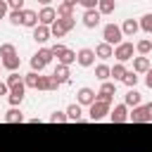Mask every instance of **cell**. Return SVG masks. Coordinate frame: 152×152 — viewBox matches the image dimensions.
<instances>
[{
    "label": "cell",
    "instance_id": "5bb4252c",
    "mask_svg": "<svg viewBox=\"0 0 152 152\" xmlns=\"http://www.w3.org/2000/svg\"><path fill=\"white\" fill-rule=\"evenodd\" d=\"M140 97H142V95H140L135 88H128V93L124 95V104H126V107H140Z\"/></svg>",
    "mask_w": 152,
    "mask_h": 152
},
{
    "label": "cell",
    "instance_id": "83f0119b",
    "mask_svg": "<svg viewBox=\"0 0 152 152\" xmlns=\"http://www.w3.org/2000/svg\"><path fill=\"white\" fill-rule=\"evenodd\" d=\"M95 76H97L100 81H107V78H109V66H107V64H97V66H95Z\"/></svg>",
    "mask_w": 152,
    "mask_h": 152
},
{
    "label": "cell",
    "instance_id": "603a6c76",
    "mask_svg": "<svg viewBox=\"0 0 152 152\" xmlns=\"http://www.w3.org/2000/svg\"><path fill=\"white\" fill-rule=\"evenodd\" d=\"M5 121H7V124H21V121H24V114H21L17 107H12V109L5 114Z\"/></svg>",
    "mask_w": 152,
    "mask_h": 152
},
{
    "label": "cell",
    "instance_id": "9c48e42d",
    "mask_svg": "<svg viewBox=\"0 0 152 152\" xmlns=\"http://www.w3.org/2000/svg\"><path fill=\"white\" fill-rule=\"evenodd\" d=\"M24 90H26V86H24V81L10 88V102H12L14 107H17V104H21V100H24Z\"/></svg>",
    "mask_w": 152,
    "mask_h": 152
},
{
    "label": "cell",
    "instance_id": "9a60e30c",
    "mask_svg": "<svg viewBox=\"0 0 152 152\" xmlns=\"http://www.w3.org/2000/svg\"><path fill=\"white\" fill-rule=\"evenodd\" d=\"M48 38H50V26H43V24L33 26V40L36 43H45Z\"/></svg>",
    "mask_w": 152,
    "mask_h": 152
},
{
    "label": "cell",
    "instance_id": "44dd1931",
    "mask_svg": "<svg viewBox=\"0 0 152 152\" xmlns=\"http://www.w3.org/2000/svg\"><path fill=\"white\" fill-rule=\"evenodd\" d=\"M138 28H140V24H138L135 19H126L124 26H121V33H126V36H135Z\"/></svg>",
    "mask_w": 152,
    "mask_h": 152
},
{
    "label": "cell",
    "instance_id": "3957f363",
    "mask_svg": "<svg viewBox=\"0 0 152 152\" xmlns=\"http://www.w3.org/2000/svg\"><path fill=\"white\" fill-rule=\"evenodd\" d=\"M128 121H133V124H152V104L133 107V114H128Z\"/></svg>",
    "mask_w": 152,
    "mask_h": 152
},
{
    "label": "cell",
    "instance_id": "ab89813d",
    "mask_svg": "<svg viewBox=\"0 0 152 152\" xmlns=\"http://www.w3.org/2000/svg\"><path fill=\"white\" fill-rule=\"evenodd\" d=\"M5 17H7V2L0 0V19H5Z\"/></svg>",
    "mask_w": 152,
    "mask_h": 152
},
{
    "label": "cell",
    "instance_id": "ffe728a7",
    "mask_svg": "<svg viewBox=\"0 0 152 152\" xmlns=\"http://www.w3.org/2000/svg\"><path fill=\"white\" fill-rule=\"evenodd\" d=\"M147 69H150V59L147 57H135L133 59V71L135 74H147Z\"/></svg>",
    "mask_w": 152,
    "mask_h": 152
},
{
    "label": "cell",
    "instance_id": "484cf974",
    "mask_svg": "<svg viewBox=\"0 0 152 152\" xmlns=\"http://www.w3.org/2000/svg\"><path fill=\"white\" fill-rule=\"evenodd\" d=\"M66 31H64V26L59 24V19H55L52 24H50V36H55V38H62Z\"/></svg>",
    "mask_w": 152,
    "mask_h": 152
},
{
    "label": "cell",
    "instance_id": "7bdbcfd3",
    "mask_svg": "<svg viewBox=\"0 0 152 152\" xmlns=\"http://www.w3.org/2000/svg\"><path fill=\"white\" fill-rule=\"evenodd\" d=\"M76 2H78V0H64V5H69V7H74Z\"/></svg>",
    "mask_w": 152,
    "mask_h": 152
},
{
    "label": "cell",
    "instance_id": "8d00e7d4",
    "mask_svg": "<svg viewBox=\"0 0 152 152\" xmlns=\"http://www.w3.org/2000/svg\"><path fill=\"white\" fill-rule=\"evenodd\" d=\"M21 12H24V10H12V12H10V21H12V24H21Z\"/></svg>",
    "mask_w": 152,
    "mask_h": 152
},
{
    "label": "cell",
    "instance_id": "ba28073f",
    "mask_svg": "<svg viewBox=\"0 0 152 152\" xmlns=\"http://www.w3.org/2000/svg\"><path fill=\"white\" fill-rule=\"evenodd\" d=\"M57 81L52 78V76H43V74H38V83H36V90H57Z\"/></svg>",
    "mask_w": 152,
    "mask_h": 152
},
{
    "label": "cell",
    "instance_id": "d6986e66",
    "mask_svg": "<svg viewBox=\"0 0 152 152\" xmlns=\"http://www.w3.org/2000/svg\"><path fill=\"white\" fill-rule=\"evenodd\" d=\"M95 55H97L100 59H109V57L114 55V48H112L109 43H100V45L95 48Z\"/></svg>",
    "mask_w": 152,
    "mask_h": 152
},
{
    "label": "cell",
    "instance_id": "f35d334b",
    "mask_svg": "<svg viewBox=\"0 0 152 152\" xmlns=\"http://www.w3.org/2000/svg\"><path fill=\"white\" fill-rule=\"evenodd\" d=\"M10 7L12 10H24V0H10Z\"/></svg>",
    "mask_w": 152,
    "mask_h": 152
},
{
    "label": "cell",
    "instance_id": "8992f818",
    "mask_svg": "<svg viewBox=\"0 0 152 152\" xmlns=\"http://www.w3.org/2000/svg\"><path fill=\"white\" fill-rule=\"evenodd\" d=\"M88 114H90V121H100V119H104V116L109 114V104L95 100V102L90 104V112H88Z\"/></svg>",
    "mask_w": 152,
    "mask_h": 152
},
{
    "label": "cell",
    "instance_id": "7c38bea8",
    "mask_svg": "<svg viewBox=\"0 0 152 152\" xmlns=\"http://www.w3.org/2000/svg\"><path fill=\"white\" fill-rule=\"evenodd\" d=\"M109 119H112V124H124V121H128V109H126V104H116L114 112L109 114Z\"/></svg>",
    "mask_w": 152,
    "mask_h": 152
},
{
    "label": "cell",
    "instance_id": "836d02e7",
    "mask_svg": "<svg viewBox=\"0 0 152 152\" xmlns=\"http://www.w3.org/2000/svg\"><path fill=\"white\" fill-rule=\"evenodd\" d=\"M59 24L64 26V31H71L74 24H76V19H74V17H59Z\"/></svg>",
    "mask_w": 152,
    "mask_h": 152
},
{
    "label": "cell",
    "instance_id": "2e32d148",
    "mask_svg": "<svg viewBox=\"0 0 152 152\" xmlns=\"http://www.w3.org/2000/svg\"><path fill=\"white\" fill-rule=\"evenodd\" d=\"M69 66H64V64H57V69L52 71V78L57 81V83H69Z\"/></svg>",
    "mask_w": 152,
    "mask_h": 152
},
{
    "label": "cell",
    "instance_id": "4dcf8cb0",
    "mask_svg": "<svg viewBox=\"0 0 152 152\" xmlns=\"http://www.w3.org/2000/svg\"><path fill=\"white\" fill-rule=\"evenodd\" d=\"M10 55H17V48L12 43H2L0 45V57H10Z\"/></svg>",
    "mask_w": 152,
    "mask_h": 152
},
{
    "label": "cell",
    "instance_id": "e0dca14e",
    "mask_svg": "<svg viewBox=\"0 0 152 152\" xmlns=\"http://www.w3.org/2000/svg\"><path fill=\"white\" fill-rule=\"evenodd\" d=\"M95 95H97L95 90H90V88H81V90H78V104H88V107H90V104L95 102Z\"/></svg>",
    "mask_w": 152,
    "mask_h": 152
},
{
    "label": "cell",
    "instance_id": "4316f807",
    "mask_svg": "<svg viewBox=\"0 0 152 152\" xmlns=\"http://www.w3.org/2000/svg\"><path fill=\"white\" fill-rule=\"evenodd\" d=\"M97 95H104V97H112V95H116V86H114V83H107V81H104Z\"/></svg>",
    "mask_w": 152,
    "mask_h": 152
},
{
    "label": "cell",
    "instance_id": "8fae6325",
    "mask_svg": "<svg viewBox=\"0 0 152 152\" xmlns=\"http://www.w3.org/2000/svg\"><path fill=\"white\" fill-rule=\"evenodd\" d=\"M100 12L97 10H86V14H83V26L86 28H95L97 24H100Z\"/></svg>",
    "mask_w": 152,
    "mask_h": 152
},
{
    "label": "cell",
    "instance_id": "bcb514c9",
    "mask_svg": "<svg viewBox=\"0 0 152 152\" xmlns=\"http://www.w3.org/2000/svg\"><path fill=\"white\" fill-rule=\"evenodd\" d=\"M0 66H2V64H0Z\"/></svg>",
    "mask_w": 152,
    "mask_h": 152
},
{
    "label": "cell",
    "instance_id": "7402d4cb",
    "mask_svg": "<svg viewBox=\"0 0 152 152\" xmlns=\"http://www.w3.org/2000/svg\"><path fill=\"white\" fill-rule=\"evenodd\" d=\"M116 10V2L114 0H97V12L100 14H112Z\"/></svg>",
    "mask_w": 152,
    "mask_h": 152
},
{
    "label": "cell",
    "instance_id": "d4e9b609",
    "mask_svg": "<svg viewBox=\"0 0 152 152\" xmlns=\"http://www.w3.org/2000/svg\"><path fill=\"white\" fill-rule=\"evenodd\" d=\"M64 114H66V119H69V121H81V104H71Z\"/></svg>",
    "mask_w": 152,
    "mask_h": 152
},
{
    "label": "cell",
    "instance_id": "5b68a950",
    "mask_svg": "<svg viewBox=\"0 0 152 152\" xmlns=\"http://www.w3.org/2000/svg\"><path fill=\"white\" fill-rule=\"evenodd\" d=\"M114 57L124 64V62H128V59H133V43H119L116 48H114Z\"/></svg>",
    "mask_w": 152,
    "mask_h": 152
},
{
    "label": "cell",
    "instance_id": "d590c367",
    "mask_svg": "<svg viewBox=\"0 0 152 152\" xmlns=\"http://www.w3.org/2000/svg\"><path fill=\"white\" fill-rule=\"evenodd\" d=\"M50 121H52V124H64V121H69V119H66L64 112H55V114L50 116Z\"/></svg>",
    "mask_w": 152,
    "mask_h": 152
},
{
    "label": "cell",
    "instance_id": "74e56055",
    "mask_svg": "<svg viewBox=\"0 0 152 152\" xmlns=\"http://www.w3.org/2000/svg\"><path fill=\"white\" fill-rule=\"evenodd\" d=\"M78 5H83L86 10H95L97 7V0H78Z\"/></svg>",
    "mask_w": 152,
    "mask_h": 152
},
{
    "label": "cell",
    "instance_id": "4fadbf2b",
    "mask_svg": "<svg viewBox=\"0 0 152 152\" xmlns=\"http://www.w3.org/2000/svg\"><path fill=\"white\" fill-rule=\"evenodd\" d=\"M0 64L12 74V71H17V69L21 66V57H19V55H10V57H2V62H0Z\"/></svg>",
    "mask_w": 152,
    "mask_h": 152
},
{
    "label": "cell",
    "instance_id": "ac0fdd59",
    "mask_svg": "<svg viewBox=\"0 0 152 152\" xmlns=\"http://www.w3.org/2000/svg\"><path fill=\"white\" fill-rule=\"evenodd\" d=\"M21 24H24V26H31V28L38 26V14H36L33 10H24V12H21Z\"/></svg>",
    "mask_w": 152,
    "mask_h": 152
},
{
    "label": "cell",
    "instance_id": "d6a6232c",
    "mask_svg": "<svg viewBox=\"0 0 152 152\" xmlns=\"http://www.w3.org/2000/svg\"><path fill=\"white\" fill-rule=\"evenodd\" d=\"M140 28L147 31V33H152V14H145V17L140 19Z\"/></svg>",
    "mask_w": 152,
    "mask_h": 152
},
{
    "label": "cell",
    "instance_id": "f546056e",
    "mask_svg": "<svg viewBox=\"0 0 152 152\" xmlns=\"http://www.w3.org/2000/svg\"><path fill=\"white\" fill-rule=\"evenodd\" d=\"M135 50H138L140 55H147V52L152 50V40H147V38H145V40H138V45H135Z\"/></svg>",
    "mask_w": 152,
    "mask_h": 152
},
{
    "label": "cell",
    "instance_id": "b9f144b4",
    "mask_svg": "<svg viewBox=\"0 0 152 152\" xmlns=\"http://www.w3.org/2000/svg\"><path fill=\"white\" fill-rule=\"evenodd\" d=\"M7 90H10V88H7V83H2V81H0V95H7Z\"/></svg>",
    "mask_w": 152,
    "mask_h": 152
},
{
    "label": "cell",
    "instance_id": "f1b7e54d",
    "mask_svg": "<svg viewBox=\"0 0 152 152\" xmlns=\"http://www.w3.org/2000/svg\"><path fill=\"white\" fill-rule=\"evenodd\" d=\"M55 12H57V17H74V7L64 5V2H62V5H57V10H55Z\"/></svg>",
    "mask_w": 152,
    "mask_h": 152
},
{
    "label": "cell",
    "instance_id": "6da1fadb",
    "mask_svg": "<svg viewBox=\"0 0 152 152\" xmlns=\"http://www.w3.org/2000/svg\"><path fill=\"white\" fill-rule=\"evenodd\" d=\"M50 52H52V57H57V64H64V66H69V64H74L76 62V52L74 50H69V48H64V45H52L50 48Z\"/></svg>",
    "mask_w": 152,
    "mask_h": 152
},
{
    "label": "cell",
    "instance_id": "52a82bcc",
    "mask_svg": "<svg viewBox=\"0 0 152 152\" xmlns=\"http://www.w3.org/2000/svg\"><path fill=\"white\" fill-rule=\"evenodd\" d=\"M76 62H78L81 66H93V62H95V50H90V48H83V50H78V55H76Z\"/></svg>",
    "mask_w": 152,
    "mask_h": 152
},
{
    "label": "cell",
    "instance_id": "60d3db41",
    "mask_svg": "<svg viewBox=\"0 0 152 152\" xmlns=\"http://www.w3.org/2000/svg\"><path fill=\"white\" fill-rule=\"evenodd\" d=\"M145 83H147V88H152V66L147 69V76H145Z\"/></svg>",
    "mask_w": 152,
    "mask_h": 152
},
{
    "label": "cell",
    "instance_id": "cb8c5ba5",
    "mask_svg": "<svg viewBox=\"0 0 152 152\" xmlns=\"http://www.w3.org/2000/svg\"><path fill=\"white\" fill-rule=\"evenodd\" d=\"M109 76L114 78V81H124V76H126V66L119 62V64H114L112 69H109Z\"/></svg>",
    "mask_w": 152,
    "mask_h": 152
},
{
    "label": "cell",
    "instance_id": "e575fe53",
    "mask_svg": "<svg viewBox=\"0 0 152 152\" xmlns=\"http://www.w3.org/2000/svg\"><path fill=\"white\" fill-rule=\"evenodd\" d=\"M5 83H7V88H12V86L21 83V78H19V74H17V71H12V74L7 76V81H5Z\"/></svg>",
    "mask_w": 152,
    "mask_h": 152
},
{
    "label": "cell",
    "instance_id": "ee69618b",
    "mask_svg": "<svg viewBox=\"0 0 152 152\" xmlns=\"http://www.w3.org/2000/svg\"><path fill=\"white\" fill-rule=\"evenodd\" d=\"M38 2H40V5H45V7H50V2H52V0H38Z\"/></svg>",
    "mask_w": 152,
    "mask_h": 152
},
{
    "label": "cell",
    "instance_id": "f6af8a7d",
    "mask_svg": "<svg viewBox=\"0 0 152 152\" xmlns=\"http://www.w3.org/2000/svg\"><path fill=\"white\" fill-rule=\"evenodd\" d=\"M7 2H10V0H7Z\"/></svg>",
    "mask_w": 152,
    "mask_h": 152
},
{
    "label": "cell",
    "instance_id": "7a4b0ae2",
    "mask_svg": "<svg viewBox=\"0 0 152 152\" xmlns=\"http://www.w3.org/2000/svg\"><path fill=\"white\" fill-rule=\"evenodd\" d=\"M50 62H52V52H50V48H43V50H38V52L31 57V69H33L36 74H40Z\"/></svg>",
    "mask_w": 152,
    "mask_h": 152
},
{
    "label": "cell",
    "instance_id": "277c9868",
    "mask_svg": "<svg viewBox=\"0 0 152 152\" xmlns=\"http://www.w3.org/2000/svg\"><path fill=\"white\" fill-rule=\"evenodd\" d=\"M121 28L116 26V24H107L104 28H102V38H104V43H109V45H119L121 43Z\"/></svg>",
    "mask_w": 152,
    "mask_h": 152
},
{
    "label": "cell",
    "instance_id": "30bf717a",
    "mask_svg": "<svg viewBox=\"0 0 152 152\" xmlns=\"http://www.w3.org/2000/svg\"><path fill=\"white\" fill-rule=\"evenodd\" d=\"M55 19H57V12H55L52 7H43V10L38 12V24H43V26H50Z\"/></svg>",
    "mask_w": 152,
    "mask_h": 152
},
{
    "label": "cell",
    "instance_id": "1f68e13d",
    "mask_svg": "<svg viewBox=\"0 0 152 152\" xmlns=\"http://www.w3.org/2000/svg\"><path fill=\"white\" fill-rule=\"evenodd\" d=\"M124 83H126L128 88H135V83H138V74H135V71H126V76H124Z\"/></svg>",
    "mask_w": 152,
    "mask_h": 152
}]
</instances>
